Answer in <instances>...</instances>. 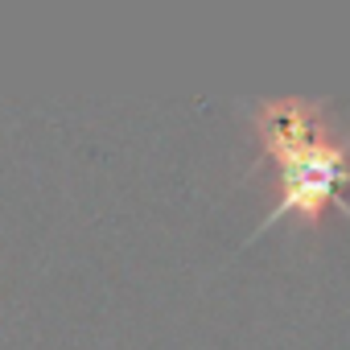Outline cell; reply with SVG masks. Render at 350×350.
I'll return each instance as SVG.
<instances>
[{
	"label": "cell",
	"mask_w": 350,
	"mask_h": 350,
	"mask_svg": "<svg viewBox=\"0 0 350 350\" xmlns=\"http://www.w3.org/2000/svg\"><path fill=\"white\" fill-rule=\"evenodd\" d=\"M247 116L276 169V206L268 211L260 231H268L284 215H321L325 206L350 215V202L338 198L350 182V144L334 136L321 103L264 99L252 103Z\"/></svg>",
	"instance_id": "cell-1"
}]
</instances>
